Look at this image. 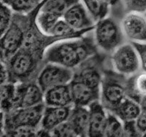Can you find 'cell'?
Masks as SVG:
<instances>
[{
	"label": "cell",
	"instance_id": "6da1fadb",
	"mask_svg": "<svg viewBox=\"0 0 146 137\" xmlns=\"http://www.w3.org/2000/svg\"><path fill=\"white\" fill-rule=\"evenodd\" d=\"M95 52L94 43L81 37L50 44L45 50L44 57L46 63H54L74 69L88 61Z\"/></svg>",
	"mask_w": 146,
	"mask_h": 137
},
{
	"label": "cell",
	"instance_id": "7a4b0ae2",
	"mask_svg": "<svg viewBox=\"0 0 146 137\" xmlns=\"http://www.w3.org/2000/svg\"><path fill=\"white\" fill-rule=\"evenodd\" d=\"M94 42L97 47L107 53H112L124 42L125 38L121 24L114 19L106 17L97 21L94 29Z\"/></svg>",
	"mask_w": 146,
	"mask_h": 137
},
{
	"label": "cell",
	"instance_id": "3957f363",
	"mask_svg": "<svg viewBox=\"0 0 146 137\" xmlns=\"http://www.w3.org/2000/svg\"><path fill=\"white\" fill-rule=\"evenodd\" d=\"M36 49L29 47L24 43L23 47L7 61L4 62L10 76L17 80L28 78L34 71L38 64ZM4 62V61H3Z\"/></svg>",
	"mask_w": 146,
	"mask_h": 137
},
{
	"label": "cell",
	"instance_id": "277c9868",
	"mask_svg": "<svg viewBox=\"0 0 146 137\" xmlns=\"http://www.w3.org/2000/svg\"><path fill=\"white\" fill-rule=\"evenodd\" d=\"M46 105H38L24 108H18L9 113H4L1 117V133L9 128L18 126H28L38 128L41 124ZM4 112V111H3Z\"/></svg>",
	"mask_w": 146,
	"mask_h": 137
},
{
	"label": "cell",
	"instance_id": "5b68a950",
	"mask_svg": "<svg viewBox=\"0 0 146 137\" xmlns=\"http://www.w3.org/2000/svg\"><path fill=\"white\" fill-rule=\"evenodd\" d=\"M111 54V64L117 74L124 76H132L138 74L141 63L132 43H123Z\"/></svg>",
	"mask_w": 146,
	"mask_h": 137
},
{
	"label": "cell",
	"instance_id": "8992f818",
	"mask_svg": "<svg viewBox=\"0 0 146 137\" xmlns=\"http://www.w3.org/2000/svg\"><path fill=\"white\" fill-rule=\"evenodd\" d=\"M74 75V69L54 63H46L36 77V83L44 92L58 86L69 84Z\"/></svg>",
	"mask_w": 146,
	"mask_h": 137
},
{
	"label": "cell",
	"instance_id": "52a82bcc",
	"mask_svg": "<svg viewBox=\"0 0 146 137\" xmlns=\"http://www.w3.org/2000/svg\"><path fill=\"white\" fill-rule=\"evenodd\" d=\"M25 28L26 26L21 24L19 18L17 19L14 18L8 29L1 34V59L4 62L8 61L24 44L27 34Z\"/></svg>",
	"mask_w": 146,
	"mask_h": 137
},
{
	"label": "cell",
	"instance_id": "ba28073f",
	"mask_svg": "<svg viewBox=\"0 0 146 137\" xmlns=\"http://www.w3.org/2000/svg\"><path fill=\"white\" fill-rule=\"evenodd\" d=\"M126 96V84L113 76H106L103 78L101 100L108 111H112Z\"/></svg>",
	"mask_w": 146,
	"mask_h": 137
},
{
	"label": "cell",
	"instance_id": "9c48e42d",
	"mask_svg": "<svg viewBox=\"0 0 146 137\" xmlns=\"http://www.w3.org/2000/svg\"><path fill=\"white\" fill-rule=\"evenodd\" d=\"M123 33L131 42H146V17L138 13H127L121 22Z\"/></svg>",
	"mask_w": 146,
	"mask_h": 137
},
{
	"label": "cell",
	"instance_id": "30bf717a",
	"mask_svg": "<svg viewBox=\"0 0 146 137\" xmlns=\"http://www.w3.org/2000/svg\"><path fill=\"white\" fill-rule=\"evenodd\" d=\"M44 100V92L36 82L24 83L16 86L14 109L38 105Z\"/></svg>",
	"mask_w": 146,
	"mask_h": 137
},
{
	"label": "cell",
	"instance_id": "8fae6325",
	"mask_svg": "<svg viewBox=\"0 0 146 137\" xmlns=\"http://www.w3.org/2000/svg\"><path fill=\"white\" fill-rule=\"evenodd\" d=\"M74 106H88L91 103L100 101L101 89L94 88L81 80L73 77L69 84Z\"/></svg>",
	"mask_w": 146,
	"mask_h": 137
},
{
	"label": "cell",
	"instance_id": "7c38bea8",
	"mask_svg": "<svg viewBox=\"0 0 146 137\" xmlns=\"http://www.w3.org/2000/svg\"><path fill=\"white\" fill-rule=\"evenodd\" d=\"M63 19L78 31L94 30L96 22L84 4L78 1L73 4L64 14Z\"/></svg>",
	"mask_w": 146,
	"mask_h": 137
},
{
	"label": "cell",
	"instance_id": "4fadbf2b",
	"mask_svg": "<svg viewBox=\"0 0 146 137\" xmlns=\"http://www.w3.org/2000/svg\"><path fill=\"white\" fill-rule=\"evenodd\" d=\"M89 109V128L88 136H104L108 111L101 101H96L88 106Z\"/></svg>",
	"mask_w": 146,
	"mask_h": 137
},
{
	"label": "cell",
	"instance_id": "5bb4252c",
	"mask_svg": "<svg viewBox=\"0 0 146 137\" xmlns=\"http://www.w3.org/2000/svg\"><path fill=\"white\" fill-rule=\"evenodd\" d=\"M73 106H46L39 127L51 132L57 126L68 119Z\"/></svg>",
	"mask_w": 146,
	"mask_h": 137
},
{
	"label": "cell",
	"instance_id": "9a60e30c",
	"mask_svg": "<svg viewBox=\"0 0 146 137\" xmlns=\"http://www.w3.org/2000/svg\"><path fill=\"white\" fill-rule=\"evenodd\" d=\"M44 103L48 106H73L74 101L69 84L58 86L44 92Z\"/></svg>",
	"mask_w": 146,
	"mask_h": 137
},
{
	"label": "cell",
	"instance_id": "2e32d148",
	"mask_svg": "<svg viewBox=\"0 0 146 137\" xmlns=\"http://www.w3.org/2000/svg\"><path fill=\"white\" fill-rule=\"evenodd\" d=\"M76 136H88L89 109L88 106H74L68 118Z\"/></svg>",
	"mask_w": 146,
	"mask_h": 137
},
{
	"label": "cell",
	"instance_id": "e0dca14e",
	"mask_svg": "<svg viewBox=\"0 0 146 137\" xmlns=\"http://www.w3.org/2000/svg\"><path fill=\"white\" fill-rule=\"evenodd\" d=\"M142 111L139 103L126 96L112 111L123 122L135 121Z\"/></svg>",
	"mask_w": 146,
	"mask_h": 137
},
{
	"label": "cell",
	"instance_id": "ac0fdd59",
	"mask_svg": "<svg viewBox=\"0 0 146 137\" xmlns=\"http://www.w3.org/2000/svg\"><path fill=\"white\" fill-rule=\"evenodd\" d=\"M80 67L81 68L74 71V76L86 83L94 88L101 89L104 77L99 69L92 65L85 66L84 63Z\"/></svg>",
	"mask_w": 146,
	"mask_h": 137
},
{
	"label": "cell",
	"instance_id": "d6986e66",
	"mask_svg": "<svg viewBox=\"0 0 146 137\" xmlns=\"http://www.w3.org/2000/svg\"><path fill=\"white\" fill-rule=\"evenodd\" d=\"M89 31H78L73 28L63 18L60 19L51 29L49 37L58 39L59 40L81 38Z\"/></svg>",
	"mask_w": 146,
	"mask_h": 137
},
{
	"label": "cell",
	"instance_id": "ffe728a7",
	"mask_svg": "<svg viewBox=\"0 0 146 137\" xmlns=\"http://www.w3.org/2000/svg\"><path fill=\"white\" fill-rule=\"evenodd\" d=\"M80 0H44L40 10L63 18L67 10Z\"/></svg>",
	"mask_w": 146,
	"mask_h": 137
},
{
	"label": "cell",
	"instance_id": "44dd1931",
	"mask_svg": "<svg viewBox=\"0 0 146 137\" xmlns=\"http://www.w3.org/2000/svg\"><path fill=\"white\" fill-rule=\"evenodd\" d=\"M95 22L108 16L111 6L104 0H80Z\"/></svg>",
	"mask_w": 146,
	"mask_h": 137
},
{
	"label": "cell",
	"instance_id": "7402d4cb",
	"mask_svg": "<svg viewBox=\"0 0 146 137\" xmlns=\"http://www.w3.org/2000/svg\"><path fill=\"white\" fill-rule=\"evenodd\" d=\"M1 1L8 5L15 14L27 15L38 9L44 0H1Z\"/></svg>",
	"mask_w": 146,
	"mask_h": 137
},
{
	"label": "cell",
	"instance_id": "603a6c76",
	"mask_svg": "<svg viewBox=\"0 0 146 137\" xmlns=\"http://www.w3.org/2000/svg\"><path fill=\"white\" fill-rule=\"evenodd\" d=\"M104 136H125L123 122L112 112L108 111Z\"/></svg>",
	"mask_w": 146,
	"mask_h": 137
},
{
	"label": "cell",
	"instance_id": "cb8c5ba5",
	"mask_svg": "<svg viewBox=\"0 0 146 137\" xmlns=\"http://www.w3.org/2000/svg\"><path fill=\"white\" fill-rule=\"evenodd\" d=\"M14 12L13 10L4 3L1 1V34H3L10 27L14 19Z\"/></svg>",
	"mask_w": 146,
	"mask_h": 137
},
{
	"label": "cell",
	"instance_id": "d4e9b609",
	"mask_svg": "<svg viewBox=\"0 0 146 137\" xmlns=\"http://www.w3.org/2000/svg\"><path fill=\"white\" fill-rule=\"evenodd\" d=\"M122 2L127 13H146V0H122Z\"/></svg>",
	"mask_w": 146,
	"mask_h": 137
},
{
	"label": "cell",
	"instance_id": "484cf974",
	"mask_svg": "<svg viewBox=\"0 0 146 137\" xmlns=\"http://www.w3.org/2000/svg\"><path fill=\"white\" fill-rule=\"evenodd\" d=\"M38 128L28 126H18L5 131V135L13 136H36Z\"/></svg>",
	"mask_w": 146,
	"mask_h": 137
},
{
	"label": "cell",
	"instance_id": "4316f807",
	"mask_svg": "<svg viewBox=\"0 0 146 137\" xmlns=\"http://www.w3.org/2000/svg\"><path fill=\"white\" fill-rule=\"evenodd\" d=\"M131 84L138 96L146 95V72L135 74L130 79Z\"/></svg>",
	"mask_w": 146,
	"mask_h": 137
},
{
	"label": "cell",
	"instance_id": "83f0119b",
	"mask_svg": "<svg viewBox=\"0 0 146 137\" xmlns=\"http://www.w3.org/2000/svg\"><path fill=\"white\" fill-rule=\"evenodd\" d=\"M51 136H76L75 131L68 120L57 126L51 131Z\"/></svg>",
	"mask_w": 146,
	"mask_h": 137
},
{
	"label": "cell",
	"instance_id": "f1b7e54d",
	"mask_svg": "<svg viewBox=\"0 0 146 137\" xmlns=\"http://www.w3.org/2000/svg\"><path fill=\"white\" fill-rule=\"evenodd\" d=\"M138 52L141 68L146 72V42H131Z\"/></svg>",
	"mask_w": 146,
	"mask_h": 137
},
{
	"label": "cell",
	"instance_id": "f546056e",
	"mask_svg": "<svg viewBox=\"0 0 146 137\" xmlns=\"http://www.w3.org/2000/svg\"><path fill=\"white\" fill-rule=\"evenodd\" d=\"M135 122L140 136L146 135V111H141Z\"/></svg>",
	"mask_w": 146,
	"mask_h": 137
},
{
	"label": "cell",
	"instance_id": "4dcf8cb0",
	"mask_svg": "<svg viewBox=\"0 0 146 137\" xmlns=\"http://www.w3.org/2000/svg\"><path fill=\"white\" fill-rule=\"evenodd\" d=\"M124 135L125 136H140L135 125V121L123 122Z\"/></svg>",
	"mask_w": 146,
	"mask_h": 137
},
{
	"label": "cell",
	"instance_id": "1f68e13d",
	"mask_svg": "<svg viewBox=\"0 0 146 137\" xmlns=\"http://www.w3.org/2000/svg\"><path fill=\"white\" fill-rule=\"evenodd\" d=\"M1 85L8 83V79L9 78L8 68L4 62H1Z\"/></svg>",
	"mask_w": 146,
	"mask_h": 137
},
{
	"label": "cell",
	"instance_id": "d6a6232c",
	"mask_svg": "<svg viewBox=\"0 0 146 137\" xmlns=\"http://www.w3.org/2000/svg\"><path fill=\"white\" fill-rule=\"evenodd\" d=\"M138 103L141 106L142 111H146V95L141 96L138 100Z\"/></svg>",
	"mask_w": 146,
	"mask_h": 137
},
{
	"label": "cell",
	"instance_id": "836d02e7",
	"mask_svg": "<svg viewBox=\"0 0 146 137\" xmlns=\"http://www.w3.org/2000/svg\"><path fill=\"white\" fill-rule=\"evenodd\" d=\"M104 1H105L106 2L107 4H109L111 7H113V6L118 4V1H119L120 0H104Z\"/></svg>",
	"mask_w": 146,
	"mask_h": 137
},
{
	"label": "cell",
	"instance_id": "e575fe53",
	"mask_svg": "<svg viewBox=\"0 0 146 137\" xmlns=\"http://www.w3.org/2000/svg\"><path fill=\"white\" fill-rule=\"evenodd\" d=\"M144 15H145V17H146V13H145V14H144Z\"/></svg>",
	"mask_w": 146,
	"mask_h": 137
}]
</instances>
